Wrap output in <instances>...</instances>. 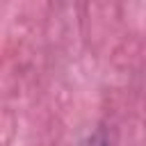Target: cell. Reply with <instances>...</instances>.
I'll list each match as a JSON object with an SVG mask.
<instances>
[{"instance_id":"cell-1","label":"cell","mask_w":146,"mask_h":146,"mask_svg":"<svg viewBox=\"0 0 146 146\" xmlns=\"http://www.w3.org/2000/svg\"><path fill=\"white\" fill-rule=\"evenodd\" d=\"M84 146H107V139L98 132V135H94V137H89V141L84 144Z\"/></svg>"}]
</instances>
